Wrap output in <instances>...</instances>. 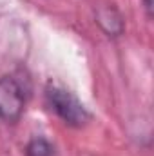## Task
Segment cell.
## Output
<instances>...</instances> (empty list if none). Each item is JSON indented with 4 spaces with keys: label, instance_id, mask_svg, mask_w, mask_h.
I'll return each instance as SVG.
<instances>
[{
    "label": "cell",
    "instance_id": "4",
    "mask_svg": "<svg viewBox=\"0 0 154 156\" xmlns=\"http://www.w3.org/2000/svg\"><path fill=\"white\" fill-rule=\"evenodd\" d=\"M53 154H54V145L44 136L31 138L26 145V156H53Z\"/></svg>",
    "mask_w": 154,
    "mask_h": 156
},
{
    "label": "cell",
    "instance_id": "2",
    "mask_svg": "<svg viewBox=\"0 0 154 156\" xmlns=\"http://www.w3.org/2000/svg\"><path fill=\"white\" fill-rule=\"evenodd\" d=\"M26 107V94L20 82L15 76L0 78V120L7 123H16Z\"/></svg>",
    "mask_w": 154,
    "mask_h": 156
},
{
    "label": "cell",
    "instance_id": "5",
    "mask_svg": "<svg viewBox=\"0 0 154 156\" xmlns=\"http://www.w3.org/2000/svg\"><path fill=\"white\" fill-rule=\"evenodd\" d=\"M143 4H145L147 15H149V16H152V0H143Z\"/></svg>",
    "mask_w": 154,
    "mask_h": 156
},
{
    "label": "cell",
    "instance_id": "3",
    "mask_svg": "<svg viewBox=\"0 0 154 156\" xmlns=\"http://www.w3.org/2000/svg\"><path fill=\"white\" fill-rule=\"evenodd\" d=\"M94 18H96V24L100 26V29L111 37H121L123 31H125V20L121 16V13L118 11L114 4H102L94 9Z\"/></svg>",
    "mask_w": 154,
    "mask_h": 156
},
{
    "label": "cell",
    "instance_id": "1",
    "mask_svg": "<svg viewBox=\"0 0 154 156\" xmlns=\"http://www.w3.org/2000/svg\"><path fill=\"white\" fill-rule=\"evenodd\" d=\"M45 100L54 115L64 123L71 127H83L91 122V113L76 96L56 82H47L45 85Z\"/></svg>",
    "mask_w": 154,
    "mask_h": 156
}]
</instances>
